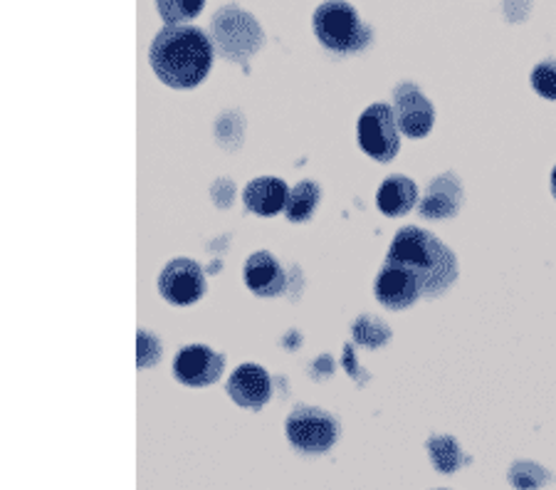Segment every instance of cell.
I'll use <instances>...</instances> for the list:
<instances>
[{
  "label": "cell",
  "mask_w": 556,
  "mask_h": 490,
  "mask_svg": "<svg viewBox=\"0 0 556 490\" xmlns=\"http://www.w3.org/2000/svg\"><path fill=\"white\" fill-rule=\"evenodd\" d=\"M399 122L396 114L389 104L376 102L366 106L362 117L356 122V139L358 147L364 149V154H369L374 162L389 164L396 159L401 149V137H399Z\"/></svg>",
  "instance_id": "6"
},
{
  "label": "cell",
  "mask_w": 556,
  "mask_h": 490,
  "mask_svg": "<svg viewBox=\"0 0 556 490\" xmlns=\"http://www.w3.org/2000/svg\"><path fill=\"white\" fill-rule=\"evenodd\" d=\"M552 480V474L534 461H517L509 468V483L517 490H536L544 488Z\"/></svg>",
  "instance_id": "20"
},
{
  "label": "cell",
  "mask_w": 556,
  "mask_h": 490,
  "mask_svg": "<svg viewBox=\"0 0 556 490\" xmlns=\"http://www.w3.org/2000/svg\"><path fill=\"white\" fill-rule=\"evenodd\" d=\"M386 263L401 265L414 275L424 298H441L457 280V257L441 238L426 228L406 226L391 240Z\"/></svg>",
  "instance_id": "2"
},
{
  "label": "cell",
  "mask_w": 556,
  "mask_h": 490,
  "mask_svg": "<svg viewBox=\"0 0 556 490\" xmlns=\"http://www.w3.org/2000/svg\"><path fill=\"white\" fill-rule=\"evenodd\" d=\"M161 354H164V347H161V340L154 335L149 332V329H139L137 335V364L141 369H151L156 367Z\"/></svg>",
  "instance_id": "21"
},
{
  "label": "cell",
  "mask_w": 556,
  "mask_h": 490,
  "mask_svg": "<svg viewBox=\"0 0 556 490\" xmlns=\"http://www.w3.org/2000/svg\"><path fill=\"white\" fill-rule=\"evenodd\" d=\"M285 431L294 449L309 453V456H319V453H327L337 443L339 422L325 409L302 404L292 409V414L287 416Z\"/></svg>",
  "instance_id": "5"
},
{
  "label": "cell",
  "mask_w": 556,
  "mask_h": 490,
  "mask_svg": "<svg viewBox=\"0 0 556 490\" xmlns=\"http://www.w3.org/2000/svg\"><path fill=\"white\" fill-rule=\"evenodd\" d=\"M321 201V189L317 181H309V178H304V181L294 184V189L290 191V199H287V206H285V216L290 223H304L314 216V211H317Z\"/></svg>",
  "instance_id": "17"
},
{
  "label": "cell",
  "mask_w": 556,
  "mask_h": 490,
  "mask_svg": "<svg viewBox=\"0 0 556 490\" xmlns=\"http://www.w3.org/2000/svg\"><path fill=\"white\" fill-rule=\"evenodd\" d=\"M344 369L352 374V377L356 379V381H369L371 377H369V372H364V369H358L356 367V356H354V344H346L344 347Z\"/></svg>",
  "instance_id": "23"
},
{
  "label": "cell",
  "mask_w": 556,
  "mask_h": 490,
  "mask_svg": "<svg viewBox=\"0 0 556 490\" xmlns=\"http://www.w3.org/2000/svg\"><path fill=\"white\" fill-rule=\"evenodd\" d=\"M205 290H208V285H205L203 267L191 257H174L159 275L161 298L178 307L199 302L205 296Z\"/></svg>",
  "instance_id": "7"
},
{
  "label": "cell",
  "mask_w": 556,
  "mask_h": 490,
  "mask_svg": "<svg viewBox=\"0 0 556 490\" xmlns=\"http://www.w3.org/2000/svg\"><path fill=\"white\" fill-rule=\"evenodd\" d=\"M463 203H465L463 181L457 178V174L445 172L430 181L418 209H420V216L428 221H445V218L457 216L463 209Z\"/></svg>",
  "instance_id": "12"
},
{
  "label": "cell",
  "mask_w": 556,
  "mask_h": 490,
  "mask_svg": "<svg viewBox=\"0 0 556 490\" xmlns=\"http://www.w3.org/2000/svg\"><path fill=\"white\" fill-rule=\"evenodd\" d=\"M532 87L544 100L556 102V62L546 60L532 70Z\"/></svg>",
  "instance_id": "22"
},
{
  "label": "cell",
  "mask_w": 556,
  "mask_h": 490,
  "mask_svg": "<svg viewBox=\"0 0 556 490\" xmlns=\"http://www.w3.org/2000/svg\"><path fill=\"white\" fill-rule=\"evenodd\" d=\"M213 40L195 25H166L149 48L154 75L172 89H193L213 67Z\"/></svg>",
  "instance_id": "1"
},
{
  "label": "cell",
  "mask_w": 556,
  "mask_h": 490,
  "mask_svg": "<svg viewBox=\"0 0 556 490\" xmlns=\"http://www.w3.org/2000/svg\"><path fill=\"white\" fill-rule=\"evenodd\" d=\"M312 30L321 48L337 55L362 52L371 42V28L346 0H325L312 15Z\"/></svg>",
  "instance_id": "3"
},
{
  "label": "cell",
  "mask_w": 556,
  "mask_h": 490,
  "mask_svg": "<svg viewBox=\"0 0 556 490\" xmlns=\"http://www.w3.org/2000/svg\"><path fill=\"white\" fill-rule=\"evenodd\" d=\"M226 356L211 350L208 344H188L174 360V377L186 387H211L223 377Z\"/></svg>",
  "instance_id": "9"
},
{
  "label": "cell",
  "mask_w": 556,
  "mask_h": 490,
  "mask_svg": "<svg viewBox=\"0 0 556 490\" xmlns=\"http://www.w3.org/2000/svg\"><path fill=\"white\" fill-rule=\"evenodd\" d=\"M418 203V186L414 184V178L403 176V174H393L389 178H383L379 191H376V206L389 218H401L406 213L414 211Z\"/></svg>",
  "instance_id": "15"
},
{
  "label": "cell",
  "mask_w": 556,
  "mask_h": 490,
  "mask_svg": "<svg viewBox=\"0 0 556 490\" xmlns=\"http://www.w3.org/2000/svg\"><path fill=\"white\" fill-rule=\"evenodd\" d=\"M245 285L260 298H277L287 290L282 263L270 251H257L245 263Z\"/></svg>",
  "instance_id": "13"
},
{
  "label": "cell",
  "mask_w": 556,
  "mask_h": 490,
  "mask_svg": "<svg viewBox=\"0 0 556 490\" xmlns=\"http://www.w3.org/2000/svg\"><path fill=\"white\" fill-rule=\"evenodd\" d=\"M552 193H554V199H556V166H554V172H552Z\"/></svg>",
  "instance_id": "24"
},
{
  "label": "cell",
  "mask_w": 556,
  "mask_h": 490,
  "mask_svg": "<svg viewBox=\"0 0 556 490\" xmlns=\"http://www.w3.org/2000/svg\"><path fill=\"white\" fill-rule=\"evenodd\" d=\"M352 337L356 344L366 347V350H379V347H386L391 340V327L383 323L381 317L376 315H362L354 319L352 325Z\"/></svg>",
  "instance_id": "18"
},
{
  "label": "cell",
  "mask_w": 556,
  "mask_h": 490,
  "mask_svg": "<svg viewBox=\"0 0 556 490\" xmlns=\"http://www.w3.org/2000/svg\"><path fill=\"white\" fill-rule=\"evenodd\" d=\"M393 114L399 129L408 139H424L435 124V110L428 97L414 83H401L393 89Z\"/></svg>",
  "instance_id": "8"
},
{
  "label": "cell",
  "mask_w": 556,
  "mask_h": 490,
  "mask_svg": "<svg viewBox=\"0 0 556 490\" xmlns=\"http://www.w3.org/2000/svg\"><path fill=\"white\" fill-rule=\"evenodd\" d=\"M287 199H290V189H287V184L277 176H257L243 191V203L248 211L263 218L282 213L287 206Z\"/></svg>",
  "instance_id": "14"
},
{
  "label": "cell",
  "mask_w": 556,
  "mask_h": 490,
  "mask_svg": "<svg viewBox=\"0 0 556 490\" xmlns=\"http://www.w3.org/2000/svg\"><path fill=\"white\" fill-rule=\"evenodd\" d=\"M374 296L389 310H408L420 298V285L406 267L383 263L381 273L376 275Z\"/></svg>",
  "instance_id": "10"
},
{
  "label": "cell",
  "mask_w": 556,
  "mask_h": 490,
  "mask_svg": "<svg viewBox=\"0 0 556 490\" xmlns=\"http://www.w3.org/2000/svg\"><path fill=\"white\" fill-rule=\"evenodd\" d=\"M428 456L433 461V468L438 474H455L463 466H468L470 456H465L460 443L453 436L435 434L428 439Z\"/></svg>",
  "instance_id": "16"
},
{
  "label": "cell",
  "mask_w": 556,
  "mask_h": 490,
  "mask_svg": "<svg viewBox=\"0 0 556 490\" xmlns=\"http://www.w3.org/2000/svg\"><path fill=\"white\" fill-rule=\"evenodd\" d=\"M211 35L215 50L230 62H248L265 45L260 23L238 5H228L213 15Z\"/></svg>",
  "instance_id": "4"
},
{
  "label": "cell",
  "mask_w": 556,
  "mask_h": 490,
  "mask_svg": "<svg viewBox=\"0 0 556 490\" xmlns=\"http://www.w3.org/2000/svg\"><path fill=\"white\" fill-rule=\"evenodd\" d=\"M228 397L243 409H263L273 397V379L260 364L248 362L230 374L228 379Z\"/></svg>",
  "instance_id": "11"
},
{
  "label": "cell",
  "mask_w": 556,
  "mask_h": 490,
  "mask_svg": "<svg viewBox=\"0 0 556 490\" xmlns=\"http://www.w3.org/2000/svg\"><path fill=\"white\" fill-rule=\"evenodd\" d=\"M205 0H156V11L166 25H186L199 17Z\"/></svg>",
  "instance_id": "19"
}]
</instances>
